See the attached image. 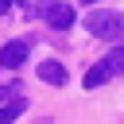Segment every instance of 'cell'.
Segmentation results:
<instances>
[{
	"label": "cell",
	"mask_w": 124,
	"mask_h": 124,
	"mask_svg": "<svg viewBox=\"0 0 124 124\" xmlns=\"http://www.w3.org/2000/svg\"><path fill=\"white\" fill-rule=\"evenodd\" d=\"M4 4H23V0H4Z\"/></svg>",
	"instance_id": "obj_9"
},
{
	"label": "cell",
	"mask_w": 124,
	"mask_h": 124,
	"mask_svg": "<svg viewBox=\"0 0 124 124\" xmlns=\"http://www.w3.org/2000/svg\"><path fill=\"white\" fill-rule=\"evenodd\" d=\"M105 66H108V74H124V46H112L105 54Z\"/></svg>",
	"instance_id": "obj_7"
},
{
	"label": "cell",
	"mask_w": 124,
	"mask_h": 124,
	"mask_svg": "<svg viewBox=\"0 0 124 124\" xmlns=\"http://www.w3.org/2000/svg\"><path fill=\"white\" fill-rule=\"evenodd\" d=\"M43 16H46V23H50L54 31L74 27V8H70V4H62V0H50V4L43 8Z\"/></svg>",
	"instance_id": "obj_2"
},
{
	"label": "cell",
	"mask_w": 124,
	"mask_h": 124,
	"mask_svg": "<svg viewBox=\"0 0 124 124\" xmlns=\"http://www.w3.org/2000/svg\"><path fill=\"white\" fill-rule=\"evenodd\" d=\"M39 78H43L46 85H66V81H70V74H66L62 62H39Z\"/></svg>",
	"instance_id": "obj_4"
},
{
	"label": "cell",
	"mask_w": 124,
	"mask_h": 124,
	"mask_svg": "<svg viewBox=\"0 0 124 124\" xmlns=\"http://www.w3.org/2000/svg\"><path fill=\"white\" fill-rule=\"evenodd\" d=\"M89 4H93V0H89Z\"/></svg>",
	"instance_id": "obj_10"
},
{
	"label": "cell",
	"mask_w": 124,
	"mask_h": 124,
	"mask_svg": "<svg viewBox=\"0 0 124 124\" xmlns=\"http://www.w3.org/2000/svg\"><path fill=\"white\" fill-rule=\"evenodd\" d=\"M27 62V43H4L0 46V66H8V70H16V66H23Z\"/></svg>",
	"instance_id": "obj_3"
},
{
	"label": "cell",
	"mask_w": 124,
	"mask_h": 124,
	"mask_svg": "<svg viewBox=\"0 0 124 124\" xmlns=\"http://www.w3.org/2000/svg\"><path fill=\"white\" fill-rule=\"evenodd\" d=\"M0 101H8V89H0Z\"/></svg>",
	"instance_id": "obj_8"
},
{
	"label": "cell",
	"mask_w": 124,
	"mask_h": 124,
	"mask_svg": "<svg viewBox=\"0 0 124 124\" xmlns=\"http://www.w3.org/2000/svg\"><path fill=\"white\" fill-rule=\"evenodd\" d=\"M85 31L97 35V39H124V16L105 12V8H93L85 16Z\"/></svg>",
	"instance_id": "obj_1"
},
{
	"label": "cell",
	"mask_w": 124,
	"mask_h": 124,
	"mask_svg": "<svg viewBox=\"0 0 124 124\" xmlns=\"http://www.w3.org/2000/svg\"><path fill=\"white\" fill-rule=\"evenodd\" d=\"M108 78H112V74H108V66H105V62H97V66H89V70H85V78H81V81H85V89H97V85H105Z\"/></svg>",
	"instance_id": "obj_6"
},
{
	"label": "cell",
	"mask_w": 124,
	"mask_h": 124,
	"mask_svg": "<svg viewBox=\"0 0 124 124\" xmlns=\"http://www.w3.org/2000/svg\"><path fill=\"white\" fill-rule=\"evenodd\" d=\"M27 112V101L23 97H8V101H0V124H12L16 116H23Z\"/></svg>",
	"instance_id": "obj_5"
}]
</instances>
